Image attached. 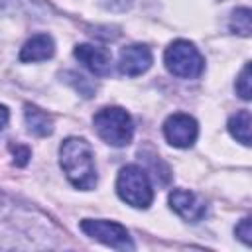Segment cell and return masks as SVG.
I'll return each mask as SVG.
<instances>
[{"label": "cell", "mask_w": 252, "mask_h": 252, "mask_svg": "<svg viewBox=\"0 0 252 252\" xmlns=\"http://www.w3.org/2000/svg\"><path fill=\"white\" fill-rule=\"evenodd\" d=\"M59 163L67 179L83 191H89L96 185V165L94 154L87 140L67 138L59 148Z\"/></svg>", "instance_id": "obj_1"}, {"label": "cell", "mask_w": 252, "mask_h": 252, "mask_svg": "<svg viewBox=\"0 0 252 252\" xmlns=\"http://www.w3.org/2000/svg\"><path fill=\"white\" fill-rule=\"evenodd\" d=\"M93 122H94L96 134L106 144H110L114 148H122V146L130 144L132 134H134V124H132L130 114L124 108H120V106L100 108L94 114Z\"/></svg>", "instance_id": "obj_2"}, {"label": "cell", "mask_w": 252, "mask_h": 252, "mask_svg": "<svg viewBox=\"0 0 252 252\" xmlns=\"http://www.w3.org/2000/svg\"><path fill=\"white\" fill-rule=\"evenodd\" d=\"M116 191L122 201L136 209H146L150 207L154 199V189L150 183L148 173L140 165H126L120 169L118 179H116Z\"/></svg>", "instance_id": "obj_3"}, {"label": "cell", "mask_w": 252, "mask_h": 252, "mask_svg": "<svg viewBox=\"0 0 252 252\" xmlns=\"http://www.w3.org/2000/svg\"><path fill=\"white\" fill-rule=\"evenodd\" d=\"M163 61L167 71L179 79H197L205 69L203 55L187 39H177L169 43L163 53Z\"/></svg>", "instance_id": "obj_4"}, {"label": "cell", "mask_w": 252, "mask_h": 252, "mask_svg": "<svg viewBox=\"0 0 252 252\" xmlns=\"http://www.w3.org/2000/svg\"><path fill=\"white\" fill-rule=\"evenodd\" d=\"M81 230L87 236H91L110 248H116V250H132L134 248L128 230L118 222L102 220V219H96V220L85 219V220H81Z\"/></svg>", "instance_id": "obj_5"}, {"label": "cell", "mask_w": 252, "mask_h": 252, "mask_svg": "<svg viewBox=\"0 0 252 252\" xmlns=\"http://www.w3.org/2000/svg\"><path fill=\"white\" fill-rule=\"evenodd\" d=\"M163 134H165V140L171 146H175V148H189L197 140L199 126H197L193 116L183 114V112H175V114H171L165 120Z\"/></svg>", "instance_id": "obj_6"}, {"label": "cell", "mask_w": 252, "mask_h": 252, "mask_svg": "<svg viewBox=\"0 0 252 252\" xmlns=\"http://www.w3.org/2000/svg\"><path fill=\"white\" fill-rule=\"evenodd\" d=\"M169 207L189 222L201 220L207 213L205 201L199 195H195L193 191H187V189H173L169 193Z\"/></svg>", "instance_id": "obj_7"}, {"label": "cell", "mask_w": 252, "mask_h": 252, "mask_svg": "<svg viewBox=\"0 0 252 252\" xmlns=\"http://www.w3.org/2000/svg\"><path fill=\"white\" fill-rule=\"evenodd\" d=\"M152 67V51L150 47L142 45V43H134L128 45L120 51V59H118V69L122 75L128 77H138L142 73H146Z\"/></svg>", "instance_id": "obj_8"}, {"label": "cell", "mask_w": 252, "mask_h": 252, "mask_svg": "<svg viewBox=\"0 0 252 252\" xmlns=\"http://www.w3.org/2000/svg\"><path fill=\"white\" fill-rule=\"evenodd\" d=\"M75 57L91 71V73H94L96 77H106V75H110V71H112V61H110V53L106 51V49H102V47H94V45H91V43H81V45H77L75 47Z\"/></svg>", "instance_id": "obj_9"}, {"label": "cell", "mask_w": 252, "mask_h": 252, "mask_svg": "<svg viewBox=\"0 0 252 252\" xmlns=\"http://www.w3.org/2000/svg\"><path fill=\"white\" fill-rule=\"evenodd\" d=\"M55 53V43L51 39V35L47 33H37L33 37H30L22 51H20V61L24 63H33V61H45L49 57H53Z\"/></svg>", "instance_id": "obj_10"}, {"label": "cell", "mask_w": 252, "mask_h": 252, "mask_svg": "<svg viewBox=\"0 0 252 252\" xmlns=\"http://www.w3.org/2000/svg\"><path fill=\"white\" fill-rule=\"evenodd\" d=\"M24 118H26L28 130L32 134H35V136H41L43 138V136H49L53 132V120H51V116L45 110H41V108H37L33 104H26Z\"/></svg>", "instance_id": "obj_11"}, {"label": "cell", "mask_w": 252, "mask_h": 252, "mask_svg": "<svg viewBox=\"0 0 252 252\" xmlns=\"http://www.w3.org/2000/svg\"><path fill=\"white\" fill-rule=\"evenodd\" d=\"M250 124H252L250 112H248V110H238V112L232 114L230 120H228V132H230L232 138H236L240 144L250 146Z\"/></svg>", "instance_id": "obj_12"}, {"label": "cell", "mask_w": 252, "mask_h": 252, "mask_svg": "<svg viewBox=\"0 0 252 252\" xmlns=\"http://www.w3.org/2000/svg\"><path fill=\"white\" fill-rule=\"evenodd\" d=\"M230 32L248 37L252 32V12L250 8H236L230 16Z\"/></svg>", "instance_id": "obj_13"}, {"label": "cell", "mask_w": 252, "mask_h": 252, "mask_svg": "<svg viewBox=\"0 0 252 252\" xmlns=\"http://www.w3.org/2000/svg\"><path fill=\"white\" fill-rule=\"evenodd\" d=\"M236 93L244 100H250V96H252V69H250V63L244 65V69L240 71V75L236 79Z\"/></svg>", "instance_id": "obj_14"}, {"label": "cell", "mask_w": 252, "mask_h": 252, "mask_svg": "<svg viewBox=\"0 0 252 252\" xmlns=\"http://www.w3.org/2000/svg\"><path fill=\"white\" fill-rule=\"evenodd\" d=\"M67 77H71V79H67L83 96H87V98H91L93 94H94V87H93V83H89V79H85L83 75H79V73H75V71H69V73H65Z\"/></svg>", "instance_id": "obj_15"}, {"label": "cell", "mask_w": 252, "mask_h": 252, "mask_svg": "<svg viewBox=\"0 0 252 252\" xmlns=\"http://www.w3.org/2000/svg\"><path fill=\"white\" fill-rule=\"evenodd\" d=\"M234 232H236V236H238L244 244H250V240H252V226H250V219L240 220V224L234 228Z\"/></svg>", "instance_id": "obj_16"}, {"label": "cell", "mask_w": 252, "mask_h": 252, "mask_svg": "<svg viewBox=\"0 0 252 252\" xmlns=\"http://www.w3.org/2000/svg\"><path fill=\"white\" fill-rule=\"evenodd\" d=\"M10 150H12V154H14V161L18 163V165H26L28 163V159H30V150L26 148V146H20V144H12L10 146Z\"/></svg>", "instance_id": "obj_17"}, {"label": "cell", "mask_w": 252, "mask_h": 252, "mask_svg": "<svg viewBox=\"0 0 252 252\" xmlns=\"http://www.w3.org/2000/svg\"><path fill=\"white\" fill-rule=\"evenodd\" d=\"M8 118H10L8 108H6L4 104H0V132H2V130H4V126L8 124Z\"/></svg>", "instance_id": "obj_18"}]
</instances>
